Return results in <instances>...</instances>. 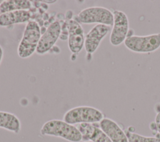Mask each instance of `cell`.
Segmentation results:
<instances>
[{"instance_id":"6da1fadb","label":"cell","mask_w":160,"mask_h":142,"mask_svg":"<svg viewBox=\"0 0 160 142\" xmlns=\"http://www.w3.org/2000/svg\"><path fill=\"white\" fill-rule=\"evenodd\" d=\"M40 131L42 135L59 137L70 142H80L82 140V134L78 128L64 120L48 121L42 125Z\"/></svg>"},{"instance_id":"7a4b0ae2","label":"cell","mask_w":160,"mask_h":142,"mask_svg":"<svg viewBox=\"0 0 160 142\" xmlns=\"http://www.w3.org/2000/svg\"><path fill=\"white\" fill-rule=\"evenodd\" d=\"M41 36V29L38 23L29 21L25 26L18 47V56L24 59L32 56L36 51Z\"/></svg>"},{"instance_id":"3957f363","label":"cell","mask_w":160,"mask_h":142,"mask_svg":"<svg viewBox=\"0 0 160 142\" xmlns=\"http://www.w3.org/2000/svg\"><path fill=\"white\" fill-rule=\"evenodd\" d=\"M103 113L98 109L88 106H80L70 109L65 113L63 120L71 124L97 123L104 119Z\"/></svg>"},{"instance_id":"277c9868","label":"cell","mask_w":160,"mask_h":142,"mask_svg":"<svg viewBox=\"0 0 160 142\" xmlns=\"http://www.w3.org/2000/svg\"><path fill=\"white\" fill-rule=\"evenodd\" d=\"M124 46L130 51L138 53H149L160 48V33L147 36L128 35Z\"/></svg>"},{"instance_id":"5b68a950","label":"cell","mask_w":160,"mask_h":142,"mask_svg":"<svg viewBox=\"0 0 160 142\" xmlns=\"http://www.w3.org/2000/svg\"><path fill=\"white\" fill-rule=\"evenodd\" d=\"M74 19L79 23L113 25L114 15L109 9L101 6H92L81 11Z\"/></svg>"},{"instance_id":"8992f818","label":"cell","mask_w":160,"mask_h":142,"mask_svg":"<svg viewBox=\"0 0 160 142\" xmlns=\"http://www.w3.org/2000/svg\"><path fill=\"white\" fill-rule=\"evenodd\" d=\"M114 23L109 41L112 45L118 46L124 42L129 32V21L127 15L122 11L115 10L113 12Z\"/></svg>"},{"instance_id":"52a82bcc","label":"cell","mask_w":160,"mask_h":142,"mask_svg":"<svg viewBox=\"0 0 160 142\" xmlns=\"http://www.w3.org/2000/svg\"><path fill=\"white\" fill-rule=\"evenodd\" d=\"M68 35V48L73 54H78L84 45V30L75 19H68L66 23Z\"/></svg>"},{"instance_id":"ba28073f","label":"cell","mask_w":160,"mask_h":142,"mask_svg":"<svg viewBox=\"0 0 160 142\" xmlns=\"http://www.w3.org/2000/svg\"><path fill=\"white\" fill-rule=\"evenodd\" d=\"M61 33V26L59 21L51 23L41 35L36 52L38 54H44L49 51L59 38Z\"/></svg>"},{"instance_id":"9c48e42d","label":"cell","mask_w":160,"mask_h":142,"mask_svg":"<svg viewBox=\"0 0 160 142\" xmlns=\"http://www.w3.org/2000/svg\"><path fill=\"white\" fill-rule=\"evenodd\" d=\"M110 26L104 24H96L85 36L84 48L87 53H94L99 47L101 41L107 36Z\"/></svg>"},{"instance_id":"30bf717a","label":"cell","mask_w":160,"mask_h":142,"mask_svg":"<svg viewBox=\"0 0 160 142\" xmlns=\"http://www.w3.org/2000/svg\"><path fill=\"white\" fill-rule=\"evenodd\" d=\"M82 134V140L92 142H111L106 134L96 123H81L76 126Z\"/></svg>"},{"instance_id":"8fae6325","label":"cell","mask_w":160,"mask_h":142,"mask_svg":"<svg viewBox=\"0 0 160 142\" xmlns=\"http://www.w3.org/2000/svg\"><path fill=\"white\" fill-rule=\"evenodd\" d=\"M99 127L111 142H128L125 131L112 119L104 118L99 122Z\"/></svg>"},{"instance_id":"7c38bea8","label":"cell","mask_w":160,"mask_h":142,"mask_svg":"<svg viewBox=\"0 0 160 142\" xmlns=\"http://www.w3.org/2000/svg\"><path fill=\"white\" fill-rule=\"evenodd\" d=\"M31 13L26 10H19L8 12L0 14V26L6 27L16 24L28 23Z\"/></svg>"},{"instance_id":"4fadbf2b","label":"cell","mask_w":160,"mask_h":142,"mask_svg":"<svg viewBox=\"0 0 160 142\" xmlns=\"http://www.w3.org/2000/svg\"><path fill=\"white\" fill-rule=\"evenodd\" d=\"M0 128L18 134L21 128L19 119L14 114L0 111Z\"/></svg>"},{"instance_id":"5bb4252c","label":"cell","mask_w":160,"mask_h":142,"mask_svg":"<svg viewBox=\"0 0 160 142\" xmlns=\"http://www.w3.org/2000/svg\"><path fill=\"white\" fill-rule=\"evenodd\" d=\"M31 3L28 0H5L0 5L1 14L19 11L29 10L31 8Z\"/></svg>"},{"instance_id":"9a60e30c","label":"cell","mask_w":160,"mask_h":142,"mask_svg":"<svg viewBox=\"0 0 160 142\" xmlns=\"http://www.w3.org/2000/svg\"><path fill=\"white\" fill-rule=\"evenodd\" d=\"M127 136L128 142H160V134L158 133L156 136H144L134 133L129 129L124 131Z\"/></svg>"},{"instance_id":"2e32d148","label":"cell","mask_w":160,"mask_h":142,"mask_svg":"<svg viewBox=\"0 0 160 142\" xmlns=\"http://www.w3.org/2000/svg\"><path fill=\"white\" fill-rule=\"evenodd\" d=\"M154 124H155L156 131L160 134V110L157 112V114L155 117Z\"/></svg>"},{"instance_id":"e0dca14e","label":"cell","mask_w":160,"mask_h":142,"mask_svg":"<svg viewBox=\"0 0 160 142\" xmlns=\"http://www.w3.org/2000/svg\"><path fill=\"white\" fill-rule=\"evenodd\" d=\"M2 58H3V49L1 47V46L0 45V64L2 61Z\"/></svg>"},{"instance_id":"ac0fdd59","label":"cell","mask_w":160,"mask_h":142,"mask_svg":"<svg viewBox=\"0 0 160 142\" xmlns=\"http://www.w3.org/2000/svg\"><path fill=\"white\" fill-rule=\"evenodd\" d=\"M41 2H42V3H46V4H53L54 3L56 2V1H54V0H52V1H41Z\"/></svg>"},{"instance_id":"d6986e66","label":"cell","mask_w":160,"mask_h":142,"mask_svg":"<svg viewBox=\"0 0 160 142\" xmlns=\"http://www.w3.org/2000/svg\"><path fill=\"white\" fill-rule=\"evenodd\" d=\"M2 2H3V0H0V5L2 3Z\"/></svg>"},{"instance_id":"ffe728a7","label":"cell","mask_w":160,"mask_h":142,"mask_svg":"<svg viewBox=\"0 0 160 142\" xmlns=\"http://www.w3.org/2000/svg\"><path fill=\"white\" fill-rule=\"evenodd\" d=\"M83 142H92L91 141H83Z\"/></svg>"}]
</instances>
